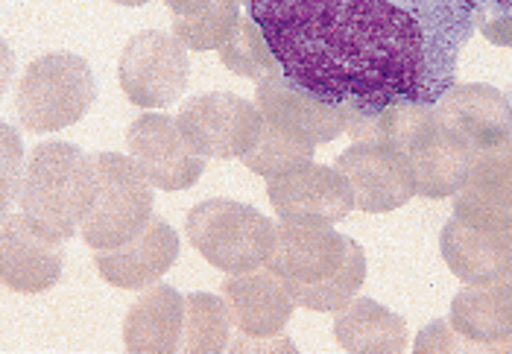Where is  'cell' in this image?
<instances>
[{"mask_svg": "<svg viewBox=\"0 0 512 354\" xmlns=\"http://www.w3.org/2000/svg\"><path fill=\"white\" fill-rule=\"evenodd\" d=\"M401 153H407L413 164L416 194L428 199L454 197L466 185L474 156H477L460 135H454L436 120L434 109H431V118L410 135Z\"/></svg>", "mask_w": 512, "mask_h": 354, "instance_id": "9a60e30c", "label": "cell"}, {"mask_svg": "<svg viewBox=\"0 0 512 354\" xmlns=\"http://www.w3.org/2000/svg\"><path fill=\"white\" fill-rule=\"evenodd\" d=\"M355 191V208L387 214L416 197V173L407 153L384 141H355L334 164Z\"/></svg>", "mask_w": 512, "mask_h": 354, "instance_id": "9c48e42d", "label": "cell"}, {"mask_svg": "<svg viewBox=\"0 0 512 354\" xmlns=\"http://www.w3.org/2000/svg\"><path fill=\"white\" fill-rule=\"evenodd\" d=\"M232 311L226 299L214 293H191L185 299V334L182 349L194 354H217L229 349L232 340Z\"/></svg>", "mask_w": 512, "mask_h": 354, "instance_id": "cb8c5ba5", "label": "cell"}, {"mask_svg": "<svg viewBox=\"0 0 512 354\" xmlns=\"http://www.w3.org/2000/svg\"><path fill=\"white\" fill-rule=\"evenodd\" d=\"M97 197V164L77 144H39L24 167L21 214L56 240H71Z\"/></svg>", "mask_w": 512, "mask_h": 354, "instance_id": "7a4b0ae2", "label": "cell"}, {"mask_svg": "<svg viewBox=\"0 0 512 354\" xmlns=\"http://www.w3.org/2000/svg\"><path fill=\"white\" fill-rule=\"evenodd\" d=\"M185 299L170 284L147 287L123 319L126 352L173 354L182 349Z\"/></svg>", "mask_w": 512, "mask_h": 354, "instance_id": "d6986e66", "label": "cell"}, {"mask_svg": "<svg viewBox=\"0 0 512 354\" xmlns=\"http://www.w3.org/2000/svg\"><path fill=\"white\" fill-rule=\"evenodd\" d=\"M498 352H512V337L504 343V346H501V349H498Z\"/></svg>", "mask_w": 512, "mask_h": 354, "instance_id": "d6a6232c", "label": "cell"}, {"mask_svg": "<svg viewBox=\"0 0 512 354\" xmlns=\"http://www.w3.org/2000/svg\"><path fill=\"white\" fill-rule=\"evenodd\" d=\"M278 68L349 109L436 100L457 85L472 0H252Z\"/></svg>", "mask_w": 512, "mask_h": 354, "instance_id": "6da1fadb", "label": "cell"}, {"mask_svg": "<svg viewBox=\"0 0 512 354\" xmlns=\"http://www.w3.org/2000/svg\"><path fill=\"white\" fill-rule=\"evenodd\" d=\"M223 299L243 337H278L296 308L284 278H278L270 267L229 273L223 281Z\"/></svg>", "mask_w": 512, "mask_h": 354, "instance_id": "ac0fdd59", "label": "cell"}, {"mask_svg": "<svg viewBox=\"0 0 512 354\" xmlns=\"http://www.w3.org/2000/svg\"><path fill=\"white\" fill-rule=\"evenodd\" d=\"M97 79L77 53H44L27 65L18 88V118L30 132H59L88 115Z\"/></svg>", "mask_w": 512, "mask_h": 354, "instance_id": "5b68a950", "label": "cell"}, {"mask_svg": "<svg viewBox=\"0 0 512 354\" xmlns=\"http://www.w3.org/2000/svg\"><path fill=\"white\" fill-rule=\"evenodd\" d=\"M267 197L281 220L322 217L328 223H340L355 208V191L349 179L337 167H325L314 161L290 173L273 176L267 182Z\"/></svg>", "mask_w": 512, "mask_h": 354, "instance_id": "5bb4252c", "label": "cell"}, {"mask_svg": "<svg viewBox=\"0 0 512 354\" xmlns=\"http://www.w3.org/2000/svg\"><path fill=\"white\" fill-rule=\"evenodd\" d=\"M314 150V141H308L302 135H293L287 129H278V126L264 120V132H261L258 144L243 156V164L255 176L273 179V176L290 173V170L314 161Z\"/></svg>", "mask_w": 512, "mask_h": 354, "instance_id": "d4e9b609", "label": "cell"}, {"mask_svg": "<svg viewBox=\"0 0 512 354\" xmlns=\"http://www.w3.org/2000/svg\"><path fill=\"white\" fill-rule=\"evenodd\" d=\"M220 59H223V65L232 74L243 79H255V82L273 77V74L281 71L273 50H270V44H267L264 33H261V27L255 24V18L249 12L240 15L232 39L220 47Z\"/></svg>", "mask_w": 512, "mask_h": 354, "instance_id": "484cf974", "label": "cell"}, {"mask_svg": "<svg viewBox=\"0 0 512 354\" xmlns=\"http://www.w3.org/2000/svg\"><path fill=\"white\" fill-rule=\"evenodd\" d=\"M240 21V0H217L199 15H173V36L188 50H220Z\"/></svg>", "mask_w": 512, "mask_h": 354, "instance_id": "4316f807", "label": "cell"}, {"mask_svg": "<svg viewBox=\"0 0 512 354\" xmlns=\"http://www.w3.org/2000/svg\"><path fill=\"white\" fill-rule=\"evenodd\" d=\"M0 273L15 293H44L62 276V240L44 235L24 214H3Z\"/></svg>", "mask_w": 512, "mask_h": 354, "instance_id": "2e32d148", "label": "cell"}, {"mask_svg": "<svg viewBox=\"0 0 512 354\" xmlns=\"http://www.w3.org/2000/svg\"><path fill=\"white\" fill-rule=\"evenodd\" d=\"M179 258V235L161 217H153L141 235L118 249H100L94 255L97 273L103 281L120 290L153 287Z\"/></svg>", "mask_w": 512, "mask_h": 354, "instance_id": "e0dca14e", "label": "cell"}, {"mask_svg": "<svg viewBox=\"0 0 512 354\" xmlns=\"http://www.w3.org/2000/svg\"><path fill=\"white\" fill-rule=\"evenodd\" d=\"M3 138H6V147H3V211H9L12 197L21 194V185H15V170H21V147H18L15 129L9 123L3 126Z\"/></svg>", "mask_w": 512, "mask_h": 354, "instance_id": "f546056e", "label": "cell"}, {"mask_svg": "<svg viewBox=\"0 0 512 354\" xmlns=\"http://www.w3.org/2000/svg\"><path fill=\"white\" fill-rule=\"evenodd\" d=\"M507 97H510V106H512V82H510V91H507Z\"/></svg>", "mask_w": 512, "mask_h": 354, "instance_id": "836d02e7", "label": "cell"}, {"mask_svg": "<svg viewBox=\"0 0 512 354\" xmlns=\"http://www.w3.org/2000/svg\"><path fill=\"white\" fill-rule=\"evenodd\" d=\"M185 232L211 267L223 273H249L267 267L276 249L278 226L252 205L217 197L191 208Z\"/></svg>", "mask_w": 512, "mask_h": 354, "instance_id": "3957f363", "label": "cell"}, {"mask_svg": "<svg viewBox=\"0 0 512 354\" xmlns=\"http://www.w3.org/2000/svg\"><path fill=\"white\" fill-rule=\"evenodd\" d=\"M442 261L466 284L512 278V220L454 214L439 237Z\"/></svg>", "mask_w": 512, "mask_h": 354, "instance_id": "ba28073f", "label": "cell"}, {"mask_svg": "<svg viewBox=\"0 0 512 354\" xmlns=\"http://www.w3.org/2000/svg\"><path fill=\"white\" fill-rule=\"evenodd\" d=\"M120 6H144V3H150V0H115Z\"/></svg>", "mask_w": 512, "mask_h": 354, "instance_id": "1f68e13d", "label": "cell"}, {"mask_svg": "<svg viewBox=\"0 0 512 354\" xmlns=\"http://www.w3.org/2000/svg\"><path fill=\"white\" fill-rule=\"evenodd\" d=\"M240 3H246V6H249V3H252V0H240Z\"/></svg>", "mask_w": 512, "mask_h": 354, "instance_id": "e575fe53", "label": "cell"}, {"mask_svg": "<svg viewBox=\"0 0 512 354\" xmlns=\"http://www.w3.org/2000/svg\"><path fill=\"white\" fill-rule=\"evenodd\" d=\"M118 77L129 103L141 109L173 106L191 79L188 47L161 30H144L126 41Z\"/></svg>", "mask_w": 512, "mask_h": 354, "instance_id": "8992f818", "label": "cell"}, {"mask_svg": "<svg viewBox=\"0 0 512 354\" xmlns=\"http://www.w3.org/2000/svg\"><path fill=\"white\" fill-rule=\"evenodd\" d=\"M416 352H480L474 343L463 340L448 319H434L419 337H416Z\"/></svg>", "mask_w": 512, "mask_h": 354, "instance_id": "f1b7e54d", "label": "cell"}, {"mask_svg": "<svg viewBox=\"0 0 512 354\" xmlns=\"http://www.w3.org/2000/svg\"><path fill=\"white\" fill-rule=\"evenodd\" d=\"M477 30L498 47H512V0H472Z\"/></svg>", "mask_w": 512, "mask_h": 354, "instance_id": "83f0119b", "label": "cell"}, {"mask_svg": "<svg viewBox=\"0 0 512 354\" xmlns=\"http://www.w3.org/2000/svg\"><path fill=\"white\" fill-rule=\"evenodd\" d=\"M94 164L97 197L79 226V235L94 252L118 249L141 235L153 220V182L132 156L97 153Z\"/></svg>", "mask_w": 512, "mask_h": 354, "instance_id": "277c9868", "label": "cell"}, {"mask_svg": "<svg viewBox=\"0 0 512 354\" xmlns=\"http://www.w3.org/2000/svg\"><path fill=\"white\" fill-rule=\"evenodd\" d=\"M167 3V9L173 12V15H199V12H205L211 3H217V0H164Z\"/></svg>", "mask_w": 512, "mask_h": 354, "instance_id": "4dcf8cb0", "label": "cell"}, {"mask_svg": "<svg viewBox=\"0 0 512 354\" xmlns=\"http://www.w3.org/2000/svg\"><path fill=\"white\" fill-rule=\"evenodd\" d=\"M255 106L267 123L302 135L314 144H328L340 138L349 126V106H331L319 100L308 88L296 85L281 71L261 79L255 88Z\"/></svg>", "mask_w": 512, "mask_h": 354, "instance_id": "4fadbf2b", "label": "cell"}, {"mask_svg": "<svg viewBox=\"0 0 512 354\" xmlns=\"http://www.w3.org/2000/svg\"><path fill=\"white\" fill-rule=\"evenodd\" d=\"M448 322L480 352H498L512 337V278L466 284L451 302Z\"/></svg>", "mask_w": 512, "mask_h": 354, "instance_id": "ffe728a7", "label": "cell"}, {"mask_svg": "<svg viewBox=\"0 0 512 354\" xmlns=\"http://www.w3.org/2000/svg\"><path fill=\"white\" fill-rule=\"evenodd\" d=\"M349 237L331 229L322 217H293L278 223L276 249L267 267L284 284H316L334 276L346 258Z\"/></svg>", "mask_w": 512, "mask_h": 354, "instance_id": "8fae6325", "label": "cell"}, {"mask_svg": "<svg viewBox=\"0 0 512 354\" xmlns=\"http://www.w3.org/2000/svg\"><path fill=\"white\" fill-rule=\"evenodd\" d=\"M434 115L445 129L460 135L474 153L495 150L512 138L510 97L483 82L451 85L434 103Z\"/></svg>", "mask_w": 512, "mask_h": 354, "instance_id": "7c38bea8", "label": "cell"}, {"mask_svg": "<svg viewBox=\"0 0 512 354\" xmlns=\"http://www.w3.org/2000/svg\"><path fill=\"white\" fill-rule=\"evenodd\" d=\"M363 281H366V252L360 249V243L349 237L346 258L334 276L316 281V284H287V290L296 299V305L316 311V314H331L355 299Z\"/></svg>", "mask_w": 512, "mask_h": 354, "instance_id": "603a6c76", "label": "cell"}, {"mask_svg": "<svg viewBox=\"0 0 512 354\" xmlns=\"http://www.w3.org/2000/svg\"><path fill=\"white\" fill-rule=\"evenodd\" d=\"M334 337L346 352L398 354L407 349V325L375 299H352L334 319Z\"/></svg>", "mask_w": 512, "mask_h": 354, "instance_id": "44dd1931", "label": "cell"}, {"mask_svg": "<svg viewBox=\"0 0 512 354\" xmlns=\"http://www.w3.org/2000/svg\"><path fill=\"white\" fill-rule=\"evenodd\" d=\"M126 147L135 164L147 173L153 188L167 194L194 188L205 170V156L188 144L176 118L167 115H141L126 129Z\"/></svg>", "mask_w": 512, "mask_h": 354, "instance_id": "30bf717a", "label": "cell"}, {"mask_svg": "<svg viewBox=\"0 0 512 354\" xmlns=\"http://www.w3.org/2000/svg\"><path fill=\"white\" fill-rule=\"evenodd\" d=\"M176 123L188 144L205 158H243L264 132L261 109L226 91L191 97Z\"/></svg>", "mask_w": 512, "mask_h": 354, "instance_id": "52a82bcc", "label": "cell"}, {"mask_svg": "<svg viewBox=\"0 0 512 354\" xmlns=\"http://www.w3.org/2000/svg\"><path fill=\"white\" fill-rule=\"evenodd\" d=\"M454 214H486L512 220V138L477 153L466 185L454 194Z\"/></svg>", "mask_w": 512, "mask_h": 354, "instance_id": "7402d4cb", "label": "cell"}]
</instances>
